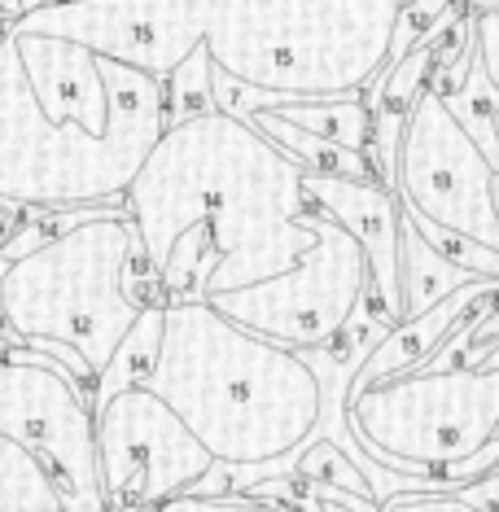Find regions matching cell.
Segmentation results:
<instances>
[{"instance_id": "cell-1", "label": "cell", "mask_w": 499, "mask_h": 512, "mask_svg": "<svg viewBox=\"0 0 499 512\" xmlns=\"http://www.w3.org/2000/svg\"><path fill=\"white\" fill-rule=\"evenodd\" d=\"M14 27V22H9ZM171 127L167 79L14 27L0 49V202L14 211L123 202Z\"/></svg>"}, {"instance_id": "cell-2", "label": "cell", "mask_w": 499, "mask_h": 512, "mask_svg": "<svg viewBox=\"0 0 499 512\" xmlns=\"http://www.w3.org/2000/svg\"><path fill=\"white\" fill-rule=\"evenodd\" d=\"M307 167L237 114L211 110L171 123L136 171L123 206L136 219L154 272L189 228L215 250L202 302L289 272L316 246Z\"/></svg>"}, {"instance_id": "cell-3", "label": "cell", "mask_w": 499, "mask_h": 512, "mask_svg": "<svg viewBox=\"0 0 499 512\" xmlns=\"http://www.w3.org/2000/svg\"><path fill=\"white\" fill-rule=\"evenodd\" d=\"M149 390L224 464L289 460L324 429L311 355L250 333L211 302H167Z\"/></svg>"}, {"instance_id": "cell-4", "label": "cell", "mask_w": 499, "mask_h": 512, "mask_svg": "<svg viewBox=\"0 0 499 512\" xmlns=\"http://www.w3.org/2000/svg\"><path fill=\"white\" fill-rule=\"evenodd\" d=\"M167 302L123 202L92 211L14 263H0V320L22 346L62 342L92 368L110 364L145 307Z\"/></svg>"}, {"instance_id": "cell-5", "label": "cell", "mask_w": 499, "mask_h": 512, "mask_svg": "<svg viewBox=\"0 0 499 512\" xmlns=\"http://www.w3.org/2000/svg\"><path fill=\"white\" fill-rule=\"evenodd\" d=\"M403 0H215V71L285 97L368 92L390 66Z\"/></svg>"}, {"instance_id": "cell-6", "label": "cell", "mask_w": 499, "mask_h": 512, "mask_svg": "<svg viewBox=\"0 0 499 512\" xmlns=\"http://www.w3.org/2000/svg\"><path fill=\"white\" fill-rule=\"evenodd\" d=\"M346 429L386 473L456 495L499 464V355L482 368H416L351 390Z\"/></svg>"}, {"instance_id": "cell-7", "label": "cell", "mask_w": 499, "mask_h": 512, "mask_svg": "<svg viewBox=\"0 0 499 512\" xmlns=\"http://www.w3.org/2000/svg\"><path fill=\"white\" fill-rule=\"evenodd\" d=\"M368 285H373V267L364 246L338 219L316 211V246L289 272L219 294L211 307L289 351H320L355 320Z\"/></svg>"}, {"instance_id": "cell-8", "label": "cell", "mask_w": 499, "mask_h": 512, "mask_svg": "<svg viewBox=\"0 0 499 512\" xmlns=\"http://www.w3.org/2000/svg\"><path fill=\"white\" fill-rule=\"evenodd\" d=\"M0 434L49 464L71 512H110L97 456V412L53 355L9 342L0 351Z\"/></svg>"}, {"instance_id": "cell-9", "label": "cell", "mask_w": 499, "mask_h": 512, "mask_svg": "<svg viewBox=\"0 0 499 512\" xmlns=\"http://www.w3.org/2000/svg\"><path fill=\"white\" fill-rule=\"evenodd\" d=\"M491 158L456 119L443 92L425 88L403 119L399 154H394L390 189L408 211L434 219L443 228L469 232L499 250V211H495Z\"/></svg>"}, {"instance_id": "cell-10", "label": "cell", "mask_w": 499, "mask_h": 512, "mask_svg": "<svg viewBox=\"0 0 499 512\" xmlns=\"http://www.w3.org/2000/svg\"><path fill=\"white\" fill-rule=\"evenodd\" d=\"M97 456L110 512H158L215 464L197 434L149 386L97 407Z\"/></svg>"}, {"instance_id": "cell-11", "label": "cell", "mask_w": 499, "mask_h": 512, "mask_svg": "<svg viewBox=\"0 0 499 512\" xmlns=\"http://www.w3.org/2000/svg\"><path fill=\"white\" fill-rule=\"evenodd\" d=\"M211 5L215 0H53L22 9L14 27L84 44L119 66L167 79L206 44Z\"/></svg>"}, {"instance_id": "cell-12", "label": "cell", "mask_w": 499, "mask_h": 512, "mask_svg": "<svg viewBox=\"0 0 499 512\" xmlns=\"http://www.w3.org/2000/svg\"><path fill=\"white\" fill-rule=\"evenodd\" d=\"M303 189L316 211L338 219L364 246L368 267H373V285H368L359 311L390 333L394 324H403V206H399V197L381 180H346V176H320V171H307Z\"/></svg>"}, {"instance_id": "cell-13", "label": "cell", "mask_w": 499, "mask_h": 512, "mask_svg": "<svg viewBox=\"0 0 499 512\" xmlns=\"http://www.w3.org/2000/svg\"><path fill=\"white\" fill-rule=\"evenodd\" d=\"M495 289H499V281H473V285L456 289L451 298L434 302V307L421 311V316H408L403 324H394V329L381 337L373 351L364 355V364L355 368L346 394H351V390H368V386H377V381H394V377H403V372L425 368V359L447 342L451 329H456V324L469 316L473 307H478V298L495 294Z\"/></svg>"}, {"instance_id": "cell-14", "label": "cell", "mask_w": 499, "mask_h": 512, "mask_svg": "<svg viewBox=\"0 0 499 512\" xmlns=\"http://www.w3.org/2000/svg\"><path fill=\"white\" fill-rule=\"evenodd\" d=\"M272 114H281L294 127L333 141L355 154H368L373 145V101L368 92H342V97H281L272 106Z\"/></svg>"}, {"instance_id": "cell-15", "label": "cell", "mask_w": 499, "mask_h": 512, "mask_svg": "<svg viewBox=\"0 0 499 512\" xmlns=\"http://www.w3.org/2000/svg\"><path fill=\"white\" fill-rule=\"evenodd\" d=\"M0 512H71L49 464L5 434H0Z\"/></svg>"}, {"instance_id": "cell-16", "label": "cell", "mask_w": 499, "mask_h": 512, "mask_svg": "<svg viewBox=\"0 0 499 512\" xmlns=\"http://www.w3.org/2000/svg\"><path fill=\"white\" fill-rule=\"evenodd\" d=\"M246 123H254L294 162H303L307 171H320V176H346V180H377V167H373L368 154H355V149H342L333 141H320V136L303 132V127H294L289 119H281V114H272V110H254Z\"/></svg>"}, {"instance_id": "cell-17", "label": "cell", "mask_w": 499, "mask_h": 512, "mask_svg": "<svg viewBox=\"0 0 499 512\" xmlns=\"http://www.w3.org/2000/svg\"><path fill=\"white\" fill-rule=\"evenodd\" d=\"M162 320H167V302L145 307V316L132 324V333L123 337L119 351L110 355V364L101 368L97 390H92V412H97V407H106L114 394H123L132 386H149L154 364H158V351H162Z\"/></svg>"}, {"instance_id": "cell-18", "label": "cell", "mask_w": 499, "mask_h": 512, "mask_svg": "<svg viewBox=\"0 0 499 512\" xmlns=\"http://www.w3.org/2000/svg\"><path fill=\"white\" fill-rule=\"evenodd\" d=\"M473 281H486V276H469L464 267L447 263L443 254L429 250L421 232L403 219V320L421 316V311H429L434 302L451 298L456 289L473 285Z\"/></svg>"}, {"instance_id": "cell-19", "label": "cell", "mask_w": 499, "mask_h": 512, "mask_svg": "<svg viewBox=\"0 0 499 512\" xmlns=\"http://www.w3.org/2000/svg\"><path fill=\"white\" fill-rule=\"evenodd\" d=\"M294 477H303L311 486H333V491H355L377 499V469L368 464V456L346 451L333 438H311L303 451L294 456Z\"/></svg>"}, {"instance_id": "cell-20", "label": "cell", "mask_w": 499, "mask_h": 512, "mask_svg": "<svg viewBox=\"0 0 499 512\" xmlns=\"http://www.w3.org/2000/svg\"><path fill=\"white\" fill-rule=\"evenodd\" d=\"M167 92H171V123H184V119L215 110V62L206 53V44L167 75Z\"/></svg>"}, {"instance_id": "cell-21", "label": "cell", "mask_w": 499, "mask_h": 512, "mask_svg": "<svg viewBox=\"0 0 499 512\" xmlns=\"http://www.w3.org/2000/svg\"><path fill=\"white\" fill-rule=\"evenodd\" d=\"M473 49H478L482 75L491 79L495 92H499V9L473 14Z\"/></svg>"}, {"instance_id": "cell-22", "label": "cell", "mask_w": 499, "mask_h": 512, "mask_svg": "<svg viewBox=\"0 0 499 512\" xmlns=\"http://www.w3.org/2000/svg\"><path fill=\"white\" fill-rule=\"evenodd\" d=\"M464 504H473L478 512H499V464L491 473H482V477H473V482H464L460 491H456Z\"/></svg>"}, {"instance_id": "cell-23", "label": "cell", "mask_w": 499, "mask_h": 512, "mask_svg": "<svg viewBox=\"0 0 499 512\" xmlns=\"http://www.w3.org/2000/svg\"><path fill=\"white\" fill-rule=\"evenodd\" d=\"M311 491H316V499H320V508H324V512H355L351 504H342V499L333 495L329 486H311Z\"/></svg>"}, {"instance_id": "cell-24", "label": "cell", "mask_w": 499, "mask_h": 512, "mask_svg": "<svg viewBox=\"0 0 499 512\" xmlns=\"http://www.w3.org/2000/svg\"><path fill=\"white\" fill-rule=\"evenodd\" d=\"M27 5H31V0H0V22H14Z\"/></svg>"}, {"instance_id": "cell-25", "label": "cell", "mask_w": 499, "mask_h": 512, "mask_svg": "<svg viewBox=\"0 0 499 512\" xmlns=\"http://www.w3.org/2000/svg\"><path fill=\"white\" fill-rule=\"evenodd\" d=\"M18 215H22V211H14V206H5V202H0V241L9 237V228L18 224Z\"/></svg>"}, {"instance_id": "cell-26", "label": "cell", "mask_w": 499, "mask_h": 512, "mask_svg": "<svg viewBox=\"0 0 499 512\" xmlns=\"http://www.w3.org/2000/svg\"><path fill=\"white\" fill-rule=\"evenodd\" d=\"M473 14H486V9H499V0H469Z\"/></svg>"}, {"instance_id": "cell-27", "label": "cell", "mask_w": 499, "mask_h": 512, "mask_svg": "<svg viewBox=\"0 0 499 512\" xmlns=\"http://www.w3.org/2000/svg\"><path fill=\"white\" fill-rule=\"evenodd\" d=\"M5 36H9V22H0V49H5Z\"/></svg>"}, {"instance_id": "cell-28", "label": "cell", "mask_w": 499, "mask_h": 512, "mask_svg": "<svg viewBox=\"0 0 499 512\" xmlns=\"http://www.w3.org/2000/svg\"><path fill=\"white\" fill-rule=\"evenodd\" d=\"M495 211H499V176H495Z\"/></svg>"}, {"instance_id": "cell-29", "label": "cell", "mask_w": 499, "mask_h": 512, "mask_svg": "<svg viewBox=\"0 0 499 512\" xmlns=\"http://www.w3.org/2000/svg\"><path fill=\"white\" fill-rule=\"evenodd\" d=\"M31 5H53V0H31ZM31 5H27V9H31Z\"/></svg>"}]
</instances>
